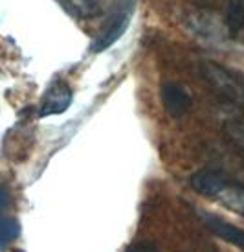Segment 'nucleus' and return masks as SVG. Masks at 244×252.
<instances>
[{"label":"nucleus","instance_id":"obj_13","mask_svg":"<svg viewBox=\"0 0 244 252\" xmlns=\"http://www.w3.org/2000/svg\"><path fill=\"white\" fill-rule=\"evenodd\" d=\"M11 203V195H9V189L4 186V184H0V214L6 210L7 206Z\"/></svg>","mask_w":244,"mask_h":252},{"label":"nucleus","instance_id":"obj_7","mask_svg":"<svg viewBox=\"0 0 244 252\" xmlns=\"http://www.w3.org/2000/svg\"><path fill=\"white\" fill-rule=\"evenodd\" d=\"M215 201H218L233 214L244 217V184L239 181H233L230 177V181L226 182V186L218 191Z\"/></svg>","mask_w":244,"mask_h":252},{"label":"nucleus","instance_id":"obj_11","mask_svg":"<svg viewBox=\"0 0 244 252\" xmlns=\"http://www.w3.org/2000/svg\"><path fill=\"white\" fill-rule=\"evenodd\" d=\"M68 4L74 7V9H77L83 17H86V15H94L96 11H98L96 0H68Z\"/></svg>","mask_w":244,"mask_h":252},{"label":"nucleus","instance_id":"obj_9","mask_svg":"<svg viewBox=\"0 0 244 252\" xmlns=\"http://www.w3.org/2000/svg\"><path fill=\"white\" fill-rule=\"evenodd\" d=\"M21 234V224L11 216L0 214V249H6Z\"/></svg>","mask_w":244,"mask_h":252},{"label":"nucleus","instance_id":"obj_5","mask_svg":"<svg viewBox=\"0 0 244 252\" xmlns=\"http://www.w3.org/2000/svg\"><path fill=\"white\" fill-rule=\"evenodd\" d=\"M72 99H74V92L70 89V85L64 81H55L42 98L39 105V116L44 118L52 114H61L70 107Z\"/></svg>","mask_w":244,"mask_h":252},{"label":"nucleus","instance_id":"obj_4","mask_svg":"<svg viewBox=\"0 0 244 252\" xmlns=\"http://www.w3.org/2000/svg\"><path fill=\"white\" fill-rule=\"evenodd\" d=\"M196 216L202 219L204 226L208 228L211 234H215L217 238H220L222 241L230 243V245L237 247L239 251L244 252V230L239 228L235 224L228 223L226 219L215 216V214H209L204 210H196Z\"/></svg>","mask_w":244,"mask_h":252},{"label":"nucleus","instance_id":"obj_6","mask_svg":"<svg viewBox=\"0 0 244 252\" xmlns=\"http://www.w3.org/2000/svg\"><path fill=\"white\" fill-rule=\"evenodd\" d=\"M230 181V177L226 175L220 169H198L196 173L189 177V186L195 189L196 193L215 199L218 191L226 186V182Z\"/></svg>","mask_w":244,"mask_h":252},{"label":"nucleus","instance_id":"obj_2","mask_svg":"<svg viewBox=\"0 0 244 252\" xmlns=\"http://www.w3.org/2000/svg\"><path fill=\"white\" fill-rule=\"evenodd\" d=\"M204 79L209 83V87L222 94L226 99L244 107V76L239 72L228 70L213 61H204L200 66Z\"/></svg>","mask_w":244,"mask_h":252},{"label":"nucleus","instance_id":"obj_1","mask_svg":"<svg viewBox=\"0 0 244 252\" xmlns=\"http://www.w3.org/2000/svg\"><path fill=\"white\" fill-rule=\"evenodd\" d=\"M134 4L136 0H118L114 7H112L108 19L105 21L103 28L99 30V33L96 35V39L90 44L92 54H101L105 50H108L112 44L123 37L125 30L131 24V17L134 11Z\"/></svg>","mask_w":244,"mask_h":252},{"label":"nucleus","instance_id":"obj_10","mask_svg":"<svg viewBox=\"0 0 244 252\" xmlns=\"http://www.w3.org/2000/svg\"><path fill=\"white\" fill-rule=\"evenodd\" d=\"M222 129H224V133H226V136H228L241 151H244V116L226 120Z\"/></svg>","mask_w":244,"mask_h":252},{"label":"nucleus","instance_id":"obj_3","mask_svg":"<svg viewBox=\"0 0 244 252\" xmlns=\"http://www.w3.org/2000/svg\"><path fill=\"white\" fill-rule=\"evenodd\" d=\"M162 105L171 118H180L193 107V98L184 85L176 81H163L160 87Z\"/></svg>","mask_w":244,"mask_h":252},{"label":"nucleus","instance_id":"obj_12","mask_svg":"<svg viewBox=\"0 0 244 252\" xmlns=\"http://www.w3.org/2000/svg\"><path fill=\"white\" fill-rule=\"evenodd\" d=\"M125 252H158L154 243H149V241H138V243H133L131 247H127Z\"/></svg>","mask_w":244,"mask_h":252},{"label":"nucleus","instance_id":"obj_8","mask_svg":"<svg viewBox=\"0 0 244 252\" xmlns=\"http://www.w3.org/2000/svg\"><path fill=\"white\" fill-rule=\"evenodd\" d=\"M226 30L230 35H237L244 30V0H230L226 9Z\"/></svg>","mask_w":244,"mask_h":252}]
</instances>
